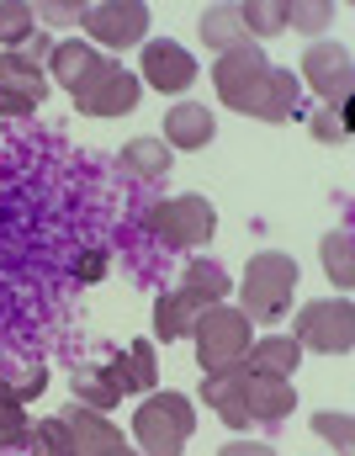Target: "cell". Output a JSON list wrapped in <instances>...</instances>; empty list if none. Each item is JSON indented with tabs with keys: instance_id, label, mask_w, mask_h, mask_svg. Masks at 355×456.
Wrapping results in <instances>:
<instances>
[{
	"instance_id": "obj_28",
	"label": "cell",
	"mask_w": 355,
	"mask_h": 456,
	"mask_svg": "<svg viewBox=\"0 0 355 456\" xmlns=\"http://www.w3.org/2000/svg\"><path fill=\"white\" fill-rule=\"evenodd\" d=\"M308 133H313L319 143H345V138H351V102L313 112V117H308Z\"/></svg>"
},
{
	"instance_id": "obj_7",
	"label": "cell",
	"mask_w": 355,
	"mask_h": 456,
	"mask_svg": "<svg viewBox=\"0 0 355 456\" xmlns=\"http://www.w3.org/2000/svg\"><path fill=\"white\" fill-rule=\"evenodd\" d=\"M292 340L303 350H319V355H351L355 350V308L351 297H319V303H303L297 319H292Z\"/></svg>"
},
{
	"instance_id": "obj_13",
	"label": "cell",
	"mask_w": 355,
	"mask_h": 456,
	"mask_svg": "<svg viewBox=\"0 0 355 456\" xmlns=\"http://www.w3.org/2000/svg\"><path fill=\"white\" fill-rule=\"evenodd\" d=\"M297 102H303V80L292 69H265V80L254 86V96L244 102V117H260V122H292L297 117Z\"/></svg>"
},
{
	"instance_id": "obj_34",
	"label": "cell",
	"mask_w": 355,
	"mask_h": 456,
	"mask_svg": "<svg viewBox=\"0 0 355 456\" xmlns=\"http://www.w3.org/2000/svg\"><path fill=\"white\" fill-rule=\"evenodd\" d=\"M75 276H80V281H101V276H107V249H91V255L75 265Z\"/></svg>"
},
{
	"instance_id": "obj_24",
	"label": "cell",
	"mask_w": 355,
	"mask_h": 456,
	"mask_svg": "<svg viewBox=\"0 0 355 456\" xmlns=\"http://www.w3.org/2000/svg\"><path fill=\"white\" fill-rule=\"evenodd\" d=\"M319 260H324V271H329V281H335V287H351V281H355V239H351V228L324 233Z\"/></svg>"
},
{
	"instance_id": "obj_8",
	"label": "cell",
	"mask_w": 355,
	"mask_h": 456,
	"mask_svg": "<svg viewBox=\"0 0 355 456\" xmlns=\"http://www.w3.org/2000/svg\"><path fill=\"white\" fill-rule=\"evenodd\" d=\"M91 32V48H143L149 37V5L143 0H101V5H85V21Z\"/></svg>"
},
{
	"instance_id": "obj_22",
	"label": "cell",
	"mask_w": 355,
	"mask_h": 456,
	"mask_svg": "<svg viewBox=\"0 0 355 456\" xmlns=\"http://www.w3.org/2000/svg\"><path fill=\"white\" fill-rule=\"evenodd\" d=\"M69 393H75L80 409H96V414H107V409H117L122 403V393L112 387L107 366H80V371L69 377Z\"/></svg>"
},
{
	"instance_id": "obj_20",
	"label": "cell",
	"mask_w": 355,
	"mask_h": 456,
	"mask_svg": "<svg viewBox=\"0 0 355 456\" xmlns=\"http://www.w3.org/2000/svg\"><path fill=\"white\" fill-rule=\"evenodd\" d=\"M181 292H191L202 308H213V303H223L229 292H234V281H229V271L218 265V260H207V255H197V260H186V276H181Z\"/></svg>"
},
{
	"instance_id": "obj_26",
	"label": "cell",
	"mask_w": 355,
	"mask_h": 456,
	"mask_svg": "<svg viewBox=\"0 0 355 456\" xmlns=\"http://www.w3.org/2000/svg\"><path fill=\"white\" fill-rule=\"evenodd\" d=\"M32 32H37V11L27 0H0V43H5V53H16Z\"/></svg>"
},
{
	"instance_id": "obj_36",
	"label": "cell",
	"mask_w": 355,
	"mask_h": 456,
	"mask_svg": "<svg viewBox=\"0 0 355 456\" xmlns=\"http://www.w3.org/2000/svg\"><path fill=\"white\" fill-rule=\"evenodd\" d=\"M218 456H276V446H265V441H229Z\"/></svg>"
},
{
	"instance_id": "obj_14",
	"label": "cell",
	"mask_w": 355,
	"mask_h": 456,
	"mask_svg": "<svg viewBox=\"0 0 355 456\" xmlns=\"http://www.w3.org/2000/svg\"><path fill=\"white\" fill-rule=\"evenodd\" d=\"M218 138V117L207 112L202 102H175L170 112H165V149L175 154V149H207Z\"/></svg>"
},
{
	"instance_id": "obj_21",
	"label": "cell",
	"mask_w": 355,
	"mask_h": 456,
	"mask_svg": "<svg viewBox=\"0 0 355 456\" xmlns=\"http://www.w3.org/2000/svg\"><path fill=\"white\" fill-rule=\"evenodd\" d=\"M202 43H207L213 53H229V48H244V43H249L238 5H207V11H202Z\"/></svg>"
},
{
	"instance_id": "obj_16",
	"label": "cell",
	"mask_w": 355,
	"mask_h": 456,
	"mask_svg": "<svg viewBox=\"0 0 355 456\" xmlns=\"http://www.w3.org/2000/svg\"><path fill=\"white\" fill-rule=\"evenodd\" d=\"M107 53L101 48H91L85 37H69V43H53V53H48V69L43 75H53V86H64L69 96L96 75V64H101Z\"/></svg>"
},
{
	"instance_id": "obj_3",
	"label": "cell",
	"mask_w": 355,
	"mask_h": 456,
	"mask_svg": "<svg viewBox=\"0 0 355 456\" xmlns=\"http://www.w3.org/2000/svg\"><path fill=\"white\" fill-rule=\"evenodd\" d=\"M32 446H43L48 456H133V446H127V436L107 414H96V409H80V403L43 419L32 430Z\"/></svg>"
},
{
	"instance_id": "obj_31",
	"label": "cell",
	"mask_w": 355,
	"mask_h": 456,
	"mask_svg": "<svg viewBox=\"0 0 355 456\" xmlns=\"http://www.w3.org/2000/svg\"><path fill=\"white\" fill-rule=\"evenodd\" d=\"M0 382H5V387H11V398L27 409V403L48 387V371H43V366H21V377H0Z\"/></svg>"
},
{
	"instance_id": "obj_18",
	"label": "cell",
	"mask_w": 355,
	"mask_h": 456,
	"mask_svg": "<svg viewBox=\"0 0 355 456\" xmlns=\"http://www.w3.org/2000/svg\"><path fill=\"white\" fill-rule=\"evenodd\" d=\"M238 366H249V371H260V377H286V382H292V371L303 366V345L292 340V335H265V340L249 345V355H244Z\"/></svg>"
},
{
	"instance_id": "obj_9",
	"label": "cell",
	"mask_w": 355,
	"mask_h": 456,
	"mask_svg": "<svg viewBox=\"0 0 355 456\" xmlns=\"http://www.w3.org/2000/svg\"><path fill=\"white\" fill-rule=\"evenodd\" d=\"M138 96H143L138 75H133V69H122L117 59H101V64H96V75L75 91V102H80V112H85V117H127L133 107H138Z\"/></svg>"
},
{
	"instance_id": "obj_12",
	"label": "cell",
	"mask_w": 355,
	"mask_h": 456,
	"mask_svg": "<svg viewBox=\"0 0 355 456\" xmlns=\"http://www.w3.org/2000/svg\"><path fill=\"white\" fill-rule=\"evenodd\" d=\"M138 86H154V91H170V96H181L191 80H197V59L181 48V43H170V37H154V43H143V53H138Z\"/></svg>"
},
{
	"instance_id": "obj_35",
	"label": "cell",
	"mask_w": 355,
	"mask_h": 456,
	"mask_svg": "<svg viewBox=\"0 0 355 456\" xmlns=\"http://www.w3.org/2000/svg\"><path fill=\"white\" fill-rule=\"evenodd\" d=\"M32 112H37V107H32L27 96H16V91L0 86V117H32Z\"/></svg>"
},
{
	"instance_id": "obj_32",
	"label": "cell",
	"mask_w": 355,
	"mask_h": 456,
	"mask_svg": "<svg viewBox=\"0 0 355 456\" xmlns=\"http://www.w3.org/2000/svg\"><path fill=\"white\" fill-rule=\"evenodd\" d=\"M37 16H43V21H53V27H80V21H85V5H64V0H43V5H37Z\"/></svg>"
},
{
	"instance_id": "obj_6",
	"label": "cell",
	"mask_w": 355,
	"mask_h": 456,
	"mask_svg": "<svg viewBox=\"0 0 355 456\" xmlns=\"http://www.w3.org/2000/svg\"><path fill=\"white\" fill-rule=\"evenodd\" d=\"M191 345H197V366H202V377H207V371H229V366H238V361L249 355L254 335H249V319H244L238 308L213 303V308L197 319Z\"/></svg>"
},
{
	"instance_id": "obj_25",
	"label": "cell",
	"mask_w": 355,
	"mask_h": 456,
	"mask_svg": "<svg viewBox=\"0 0 355 456\" xmlns=\"http://www.w3.org/2000/svg\"><path fill=\"white\" fill-rule=\"evenodd\" d=\"M238 16H244L249 43H254V37H281V32H286V5H281V0H249V5H238Z\"/></svg>"
},
{
	"instance_id": "obj_33",
	"label": "cell",
	"mask_w": 355,
	"mask_h": 456,
	"mask_svg": "<svg viewBox=\"0 0 355 456\" xmlns=\"http://www.w3.org/2000/svg\"><path fill=\"white\" fill-rule=\"evenodd\" d=\"M16 53H21V59H32V64H43V59L53 53V37H48V32H32V37H27Z\"/></svg>"
},
{
	"instance_id": "obj_2",
	"label": "cell",
	"mask_w": 355,
	"mask_h": 456,
	"mask_svg": "<svg viewBox=\"0 0 355 456\" xmlns=\"http://www.w3.org/2000/svg\"><path fill=\"white\" fill-rule=\"evenodd\" d=\"M297 281H303V271H297L292 255H281V249L249 255L244 281L234 287L238 314H244L249 324H281V319L292 314V303H297Z\"/></svg>"
},
{
	"instance_id": "obj_11",
	"label": "cell",
	"mask_w": 355,
	"mask_h": 456,
	"mask_svg": "<svg viewBox=\"0 0 355 456\" xmlns=\"http://www.w3.org/2000/svg\"><path fill=\"white\" fill-rule=\"evenodd\" d=\"M265 69H270V59H265L260 43H244V48L218 53V64H213V91H218V102L234 107V112H244V102L254 96V86L265 80Z\"/></svg>"
},
{
	"instance_id": "obj_27",
	"label": "cell",
	"mask_w": 355,
	"mask_h": 456,
	"mask_svg": "<svg viewBox=\"0 0 355 456\" xmlns=\"http://www.w3.org/2000/svg\"><path fill=\"white\" fill-rule=\"evenodd\" d=\"M0 446H32V430H27V409L11 398V387L0 382Z\"/></svg>"
},
{
	"instance_id": "obj_15",
	"label": "cell",
	"mask_w": 355,
	"mask_h": 456,
	"mask_svg": "<svg viewBox=\"0 0 355 456\" xmlns=\"http://www.w3.org/2000/svg\"><path fill=\"white\" fill-rule=\"evenodd\" d=\"M107 377L117 393H154L159 382V361H154V340H133L127 350L107 355Z\"/></svg>"
},
{
	"instance_id": "obj_17",
	"label": "cell",
	"mask_w": 355,
	"mask_h": 456,
	"mask_svg": "<svg viewBox=\"0 0 355 456\" xmlns=\"http://www.w3.org/2000/svg\"><path fill=\"white\" fill-rule=\"evenodd\" d=\"M202 314H207V308H202L191 292H181V287H175V292H159V297H154V340H165V345L186 340Z\"/></svg>"
},
{
	"instance_id": "obj_29",
	"label": "cell",
	"mask_w": 355,
	"mask_h": 456,
	"mask_svg": "<svg viewBox=\"0 0 355 456\" xmlns=\"http://www.w3.org/2000/svg\"><path fill=\"white\" fill-rule=\"evenodd\" d=\"M335 21V5L329 0H292L286 5V27L292 32H324Z\"/></svg>"
},
{
	"instance_id": "obj_30",
	"label": "cell",
	"mask_w": 355,
	"mask_h": 456,
	"mask_svg": "<svg viewBox=\"0 0 355 456\" xmlns=\"http://www.w3.org/2000/svg\"><path fill=\"white\" fill-rule=\"evenodd\" d=\"M313 430H319L324 441H335V446H340V456H351V446H355L351 414H335V409H324V414H313Z\"/></svg>"
},
{
	"instance_id": "obj_5",
	"label": "cell",
	"mask_w": 355,
	"mask_h": 456,
	"mask_svg": "<svg viewBox=\"0 0 355 456\" xmlns=\"http://www.w3.org/2000/svg\"><path fill=\"white\" fill-rule=\"evenodd\" d=\"M143 228L165 244V249H197V244H213L218 233V208L197 191L186 197H170V202H154L143 213Z\"/></svg>"
},
{
	"instance_id": "obj_23",
	"label": "cell",
	"mask_w": 355,
	"mask_h": 456,
	"mask_svg": "<svg viewBox=\"0 0 355 456\" xmlns=\"http://www.w3.org/2000/svg\"><path fill=\"white\" fill-rule=\"evenodd\" d=\"M0 86L16 91V96H27L32 107L48 96V75H43V64H32V59H21V53H0Z\"/></svg>"
},
{
	"instance_id": "obj_19",
	"label": "cell",
	"mask_w": 355,
	"mask_h": 456,
	"mask_svg": "<svg viewBox=\"0 0 355 456\" xmlns=\"http://www.w3.org/2000/svg\"><path fill=\"white\" fill-rule=\"evenodd\" d=\"M175 165V154L165 149V138H127L122 143V170L138 181H165Z\"/></svg>"
},
{
	"instance_id": "obj_10",
	"label": "cell",
	"mask_w": 355,
	"mask_h": 456,
	"mask_svg": "<svg viewBox=\"0 0 355 456\" xmlns=\"http://www.w3.org/2000/svg\"><path fill=\"white\" fill-rule=\"evenodd\" d=\"M297 80H308V86L324 96V107L351 102V86H355L351 48H345V43H313V48L303 53V64H297Z\"/></svg>"
},
{
	"instance_id": "obj_1",
	"label": "cell",
	"mask_w": 355,
	"mask_h": 456,
	"mask_svg": "<svg viewBox=\"0 0 355 456\" xmlns=\"http://www.w3.org/2000/svg\"><path fill=\"white\" fill-rule=\"evenodd\" d=\"M202 403L234 425V430H249V425H281L292 409H297V387L286 377H260L249 366H229V371H207L202 377Z\"/></svg>"
},
{
	"instance_id": "obj_4",
	"label": "cell",
	"mask_w": 355,
	"mask_h": 456,
	"mask_svg": "<svg viewBox=\"0 0 355 456\" xmlns=\"http://www.w3.org/2000/svg\"><path fill=\"white\" fill-rule=\"evenodd\" d=\"M197 430V414H191V398L186 393H143L138 414H133V441L143 456H181L186 441Z\"/></svg>"
}]
</instances>
